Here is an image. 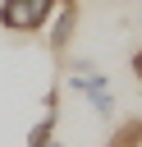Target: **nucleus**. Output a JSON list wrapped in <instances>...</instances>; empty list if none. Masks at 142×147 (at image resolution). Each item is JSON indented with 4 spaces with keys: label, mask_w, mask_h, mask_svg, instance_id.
<instances>
[{
    "label": "nucleus",
    "mask_w": 142,
    "mask_h": 147,
    "mask_svg": "<svg viewBox=\"0 0 142 147\" xmlns=\"http://www.w3.org/2000/svg\"><path fill=\"white\" fill-rule=\"evenodd\" d=\"M55 14V0H0V28L9 32H41Z\"/></svg>",
    "instance_id": "f257e3e1"
},
{
    "label": "nucleus",
    "mask_w": 142,
    "mask_h": 147,
    "mask_svg": "<svg viewBox=\"0 0 142 147\" xmlns=\"http://www.w3.org/2000/svg\"><path fill=\"white\" fill-rule=\"evenodd\" d=\"M50 110L37 119V129L27 133V147H50V138H55V92H50V101H46Z\"/></svg>",
    "instance_id": "f03ea898"
},
{
    "label": "nucleus",
    "mask_w": 142,
    "mask_h": 147,
    "mask_svg": "<svg viewBox=\"0 0 142 147\" xmlns=\"http://www.w3.org/2000/svg\"><path fill=\"white\" fill-rule=\"evenodd\" d=\"M105 147H142V119H124V124L110 133Z\"/></svg>",
    "instance_id": "7ed1b4c3"
},
{
    "label": "nucleus",
    "mask_w": 142,
    "mask_h": 147,
    "mask_svg": "<svg viewBox=\"0 0 142 147\" xmlns=\"http://www.w3.org/2000/svg\"><path fill=\"white\" fill-rule=\"evenodd\" d=\"M87 101H92V110H96V115H110V110H115V92H110V87L87 92Z\"/></svg>",
    "instance_id": "20e7f679"
},
{
    "label": "nucleus",
    "mask_w": 142,
    "mask_h": 147,
    "mask_svg": "<svg viewBox=\"0 0 142 147\" xmlns=\"http://www.w3.org/2000/svg\"><path fill=\"white\" fill-rule=\"evenodd\" d=\"M133 74H137V83H142V51H133Z\"/></svg>",
    "instance_id": "39448f33"
}]
</instances>
